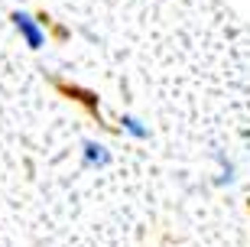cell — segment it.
<instances>
[{
	"label": "cell",
	"instance_id": "2",
	"mask_svg": "<svg viewBox=\"0 0 250 247\" xmlns=\"http://www.w3.org/2000/svg\"><path fill=\"white\" fill-rule=\"evenodd\" d=\"M111 150L98 143V140H84L82 143V169H104V166H111Z\"/></svg>",
	"mask_w": 250,
	"mask_h": 247
},
{
	"label": "cell",
	"instance_id": "3",
	"mask_svg": "<svg viewBox=\"0 0 250 247\" xmlns=\"http://www.w3.org/2000/svg\"><path fill=\"white\" fill-rule=\"evenodd\" d=\"M59 88H62L65 94H72L75 101H82L91 114H98V94H94V91H84V88H78V85H59Z\"/></svg>",
	"mask_w": 250,
	"mask_h": 247
},
{
	"label": "cell",
	"instance_id": "4",
	"mask_svg": "<svg viewBox=\"0 0 250 247\" xmlns=\"http://www.w3.org/2000/svg\"><path fill=\"white\" fill-rule=\"evenodd\" d=\"M121 124H124V130H127L133 140H149V127H146L140 117H133V114H124Z\"/></svg>",
	"mask_w": 250,
	"mask_h": 247
},
{
	"label": "cell",
	"instance_id": "6",
	"mask_svg": "<svg viewBox=\"0 0 250 247\" xmlns=\"http://www.w3.org/2000/svg\"><path fill=\"white\" fill-rule=\"evenodd\" d=\"M247 205H250V199H247Z\"/></svg>",
	"mask_w": 250,
	"mask_h": 247
},
{
	"label": "cell",
	"instance_id": "5",
	"mask_svg": "<svg viewBox=\"0 0 250 247\" xmlns=\"http://www.w3.org/2000/svg\"><path fill=\"white\" fill-rule=\"evenodd\" d=\"M214 163L221 166V176H218V185H231L234 179H237V166L228 159L224 153H214Z\"/></svg>",
	"mask_w": 250,
	"mask_h": 247
},
{
	"label": "cell",
	"instance_id": "1",
	"mask_svg": "<svg viewBox=\"0 0 250 247\" xmlns=\"http://www.w3.org/2000/svg\"><path fill=\"white\" fill-rule=\"evenodd\" d=\"M10 20H13V29L23 36V43H26L29 49H42L46 46V33H42V26H39V20L33 17V13H26V10H13Z\"/></svg>",
	"mask_w": 250,
	"mask_h": 247
}]
</instances>
